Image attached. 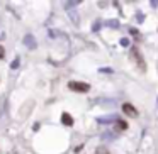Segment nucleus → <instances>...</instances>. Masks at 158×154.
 <instances>
[{
	"label": "nucleus",
	"mask_w": 158,
	"mask_h": 154,
	"mask_svg": "<svg viewBox=\"0 0 158 154\" xmlns=\"http://www.w3.org/2000/svg\"><path fill=\"white\" fill-rule=\"evenodd\" d=\"M131 58H133V61L136 63L138 69L145 73V71H146V63H145V59H143L141 53H139V49H138L136 46H133V48H131Z\"/></svg>",
	"instance_id": "nucleus-1"
},
{
	"label": "nucleus",
	"mask_w": 158,
	"mask_h": 154,
	"mask_svg": "<svg viewBox=\"0 0 158 154\" xmlns=\"http://www.w3.org/2000/svg\"><path fill=\"white\" fill-rule=\"evenodd\" d=\"M68 88L73 91H80V93H85V91L90 90V85L89 83H83V81H70L68 83Z\"/></svg>",
	"instance_id": "nucleus-2"
},
{
	"label": "nucleus",
	"mask_w": 158,
	"mask_h": 154,
	"mask_svg": "<svg viewBox=\"0 0 158 154\" xmlns=\"http://www.w3.org/2000/svg\"><path fill=\"white\" fill-rule=\"evenodd\" d=\"M122 112H124L126 115H129V117H138V110L131 105V103H124V105H122Z\"/></svg>",
	"instance_id": "nucleus-3"
},
{
	"label": "nucleus",
	"mask_w": 158,
	"mask_h": 154,
	"mask_svg": "<svg viewBox=\"0 0 158 154\" xmlns=\"http://www.w3.org/2000/svg\"><path fill=\"white\" fill-rule=\"evenodd\" d=\"M61 122H63L65 125H73V119L70 117L68 113H63V115H61Z\"/></svg>",
	"instance_id": "nucleus-4"
},
{
	"label": "nucleus",
	"mask_w": 158,
	"mask_h": 154,
	"mask_svg": "<svg viewBox=\"0 0 158 154\" xmlns=\"http://www.w3.org/2000/svg\"><path fill=\"white\" fill-rule=\"evenodd\" d=\"M94 154H109V149L104 147V146H100V147L95 149V153H94Z\"/></svg>",
	"instance_id": "nucleus-5"
},
{
	"label": "nucleus",
	"mask_w": 158,
	"mask_h": 154,
	"mask_svg": "<svg viewBox=\"0 0 158 154\" xmlns=\"http://www.w3.org/2000/svg\"><path fill=\"white\" fill-rule=\"evenodd\" d=\"M117 127L121 129V130H124V129L127 127V124L124 122V120H117Z\"/></svg>",
	"instance_id": "nucleus-6"
},
{
	"label": "nucleus",
	"mask_w": 158,
	"mask_h": 154,
	"mask_svg": "<svg viewBox=\"0 0 158 154\" xmlns=\"http://www.w3.org/2000/svg\"><path fill=\"white\" fill-rule=\"evenodd\" d=\"M4 56H5V49H4L2 46H0V59L4 58Z\"/></svg>",
	"instance_id": "nucleus-7"
}]
</instances>
